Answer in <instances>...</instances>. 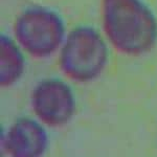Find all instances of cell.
I'll return each instance as SVG.
<instances>
[{
    "mask_svg": "<svg viewBox=\"0 0 157 157\" xmlns=\"http://www.w3.org/2000/svg\"><path fill=\"white\" fill-rule=\"evenodd\" d=\"M103 24L109 41L121 54H146L156 43V18L141 0H103Z\"/></svg>",
    "mask_w": 157,
    "mask_h": 157,
    "instance_id": "obj_1",
    "label": "cell"
},
{
    "mask_svg": "<svg viewBox=\"0 0 157 157\" xmlns=\"http://www.w3.org/2000/svg\"><path fill=\"white\" fill-rule=\"evenodd\" d=\"M108 49L100 34L92 27L78 26L68 34L61 49L60 68L78 83L95 80L104 71Z\"/></svg>",
    "mask_w": 157,
    "mask_h": 157,
    "instance_id": "obj_2",
    "label": "cell"
},
{
    "mask_svg": "<svg viewBox=\"0 0 157 157\" xmlns=\"http://www.w3.org/2000/svg\"><path fill=\"white\" fill-rule=\"evenodd\" d=\"M17 41L35 58H47L62 44L65 29L57 13L44 7H30L17 18L14 26Z\"/></svg>",
    "mask_w": 157,
    "mask_h": 157,
    "instance_id": "obj_3",
    "label": "cell"
},
{
    "mask_svg": "<svg viewBox=\"0 0 157 157\" xmlns=\"http://www.w3.org/2000/svg\"><path fill=\"white\" fill-rule=\"evenodd\" d=\"M30 104L38 121L47 127L67 125L75 112L71 88L58 78H46L38 83L32 92Z\"/></svg>",
    "mask_w": 157,
    "mask_h": 157,
    "instance_id": "obj_4",
    "label": "cell"
},
{
    "mask_svg": "<svg viewBox=\"0 0 157 157\" xmlns=\"http://www.w3.org/2000/svg\"><path fill=\"white\" fill-rule=\"evenodd\" d=\"M48 144V134L41 121L21 117L6 132H1L0 150L10 157H43Z\"/></svg>",
    "mask_w": 157,
    "mask_h": 157,
    "instance_id": "obj_5",
    "label": "cell"
},
{
    "mask_svg": "<svg viewBox=\"0 0 157 157\" xmlns=\"http://www.w3.org/2000/svg\"><path fill=\"white\" fill-rule=\"evenodd\" d=\"M0 85L11 87L24 72V57L14 41L2 35L0 38Z\"/></svg>",
    "mask_w": 157,
    "mask_h": 157,
    "instance_id": "obj_6",
    "label": "cell"
}]
</instances>
